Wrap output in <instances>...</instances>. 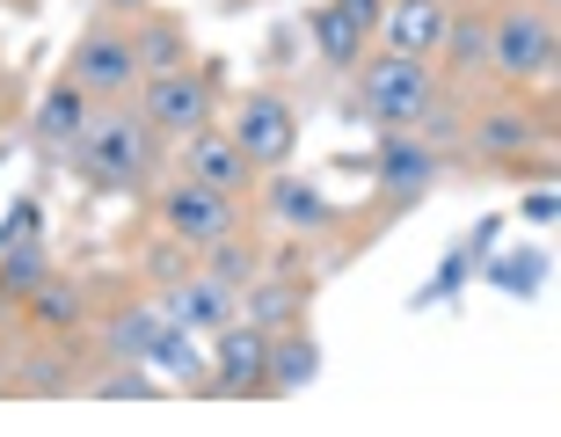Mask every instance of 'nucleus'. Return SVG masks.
I'll return each instance as SVG.
<instances>
[{
    "label": "nucleus",
    "mask_w": 561,
    "mask_h": 437,
    "mask_svg": "<svg viewBox=\"0 0 561 437\" xmlns=\"http://www.w3.org/2000/svg\"><path fill=\"white\" fill-rule=\"evenodd\" d=\"M190 271H197V249H190V241H175V233H161V241H153V255H146V277H153V291L175 285V277H190Z\"/></svg>",
    "instance_id": "obj_26"
},
{
    "label": "nucleus",
    "mask_w": 561,
    "mask_h": 437,
    "mask_svg": "<svg viewBox=\"0 0 561 437\" xmlns=\"http://www.w3.org/2000/svg\"><path fill=\"white\" fill-rule=\"evenodd\" d=\"M467 139H474V153H481V161L511 168V161H533L547 131H540V117H533V110H518V103H496V110H481L474 125H467Z\"/></svg>",
    "instance_id": "obj_14"
},
{
    "label": "nucleus",
    "mask_w": 561,
    "mask_h": 437,
    "mask_svg": "<svg viewBox=\"0 0 561 437\" xmlns=\"http://www.w3.org/2000/svg\"><path fill=\"white\" fill-rule=\"evenodd\" d=\"M66 73L88 88V103H131L139 95V51H131V30H117V22H95V30H81V44L66 51Z\"/></svg>",
    "instance_id": "obj_5"
},
{
    "label": "nucleus",
    "mask_w": 561,
    "mask_h": 437,
    "mask_svg": "<svg viewBox=\"0 0 561 437\" xmlns=\"http://www.w3.org/2000/svg\"><path fill=\"white\" fill-rule=\"evenodd\" d=\"M313 379H321V343L307 329H277L271 365H263V394H307Z\"/></svg>",
    "instance_id": "obj_16"
},
{
    "label": "nucleus",
    "mask_w": 561,
    "mask_h": 437,
    "mask_svg": "<svg viewBox=\"0 0 561 437\" xmlns=\"http://www.w3.org/2000/svg\"><path fill=\"white\" fill-rule=\"evenodd\" d=\"M51 271V255H44V241H15V249H0V291H30L37 277Z\"/></svg>",
    "instance_id": "obj_25"
},
{
    "label": "nucleus",
    "mask_w": 561,
    "mask_h": 437,
    "mask_svg": "<svg viewBox=\"0 0 561 437\" xmlns=\"http://www.w3.org/2000/svg\"><path fill=\"white\" fill-rule=\"evenodd\" d=\"M168 329V313L153 307V299H146V307H125V313H110L103 321V350L117 357V365H131V357H139L146 365V350H153V335Z\"/></svg>",
    "instance_id": "obj_20"
},
{
    "label": "nucleus",
    "mask_w": 561,
    "mask_h": 437,
    "mask_svg": "<svg viewBox=\"0 0 561 437\" xmlns=\"http://www.w3.org/2000/svg\"><path fill=\"white\" fill-rule=\"evenodd\" d=\"M263 365H271V329H255L249 313H233L219 335H205V387L197 394H219V401L263 394Z\"/></svg>",
    "instance_id": "obj_6"
},
{
    "label": "nucleus",
    "mask_w": 561,
    "mask_h": 437,
    "mask_svg": "<svg viewBox=\"0 0 561 437\" xmlns=\"http://www.w3.org/2000/svg\"><path fill=\"white\" fill-rule=\"evenodd\" d=\"M227 131L255 168H291V153H299V110H291V95H277V88H255L249 103L233 110Z\"/></svg>",
    "instance_id": "obj_8"
},
{
    "label": "nucleus",
    "mask_w": 561,
    "mask_h": 437,
    "mask_svg": "<svg viewBox=\"0 0 561 437\" xmlns=\"http://www.w3.org/2000/svg\"><path fill=\"white\" fill-rule=\"evenodd\" d=\"M95 394H103V401H146V394H153V379H146L139 357H131V372H103V379H95Z\"/></svg>",
    "instance_id": "obj_27"
},
{
    "label": "nucleus",
    "mask_w": 561,
    "mask_h": 437,
    "mask_svg": "<svg viewBox=\"0 0 561 437\" xmlns=\"http://www.w3.org/2000/svg\"><path fill=\"white\" fill-rule=\"evenodd\" d=\"M329 8L351 22L357 37H373V30H379V8H387V0H329Z\"/></svg>",
    "instance_id": "obj_30"
},
{
    "label": "nucleus",
    "mask_w": 561,
    "mask_h": 437,
    "mask_svg": "<svg viewBox=\"0 0 561 437\" xmlns=\"http://www.w3.org/2000/svg\"><path fill=\"white\" fill-rule=\"evenodd\" d=\"M518 219H525V227H554V219H561V197H554V183L525 189V197H518Z\"/></svg>",
    "instance_id": "obj_28"
},
{
    "label": "nucleus",
    "mask_w": 561,
    "mask_h": 437,
    "mask_svg": "<svg viewBox=\"0 0 561 437\" xmlns=\"http://www.w3.org/2000/svg\"><path fill=\"white\" fill-rule=\"evenodd\" d=\"M211 103H219V73H211V66H175V73H146L131 110H139L161 139H190V131L211 125Z\"/></svg>",
    "instance_id": "obj_4"
},
{
    "label": "nucleus",
    "mask_w": 561,
    "mask_h": 437,
    "mask_svg": "<svg viewBox=\"0 0 561 437\" xmlns=\"http://www.w3.org/2000/svg\"><path fill=\"white\" fill-rule=\"evenodd\" d=\"M131 51H139V73H175V66H190V30L168 15H146L131 22Z\"/></svg>",
    "instance_id": "obj_19"
},
{
    "label": "nucleus",
    "mask_w": 561,
    "mask_h": 437,
    "mask_svg": "<svg viewBox=\"0 0 561 437\" xmlns=\"http://www.w3.org/2000/svg\"><path fill=\"white\" fill-rule=\"evenodd\" d=\"M15 241H37V205L30 197H15V211L0 219V249H15Z\"/></svg>",
    "instance_id": "obj_29"
},
{
    "label": "nucleus",
    "mask_w": 561,
    "mask_h": 437,
    "mask_svg": "<svg viewBox=\"0 0 561 437\" xmlns=\"http://www.w3.org/2000/svg\"><path fill=\"white\" fill-rule=\"evenodd\" d=\"M263 211L291 233H329L335 227V197L321 189V175H291V168H277L271 183H263Z\"/></svg>",
    "instance_id": "obj_13"
},
{
    "label": "nucleus",
    "mask_w": 561,
    "mask_h": 437,
    "mask_svg": "<svg viewBox=\"0 0 561 437\" xmlns=\"http://www.w3.org/2000/svg\"><path fill=\"white\" fill-rule=\"evenodd\" d=\"M88 110H95V103H88V88L73 81V73H59V81L44 88V103H37V125H30V131H37V146H44V153H66V146L81 139Z\"/></svg>",
    "instance_id": "obj_15"
},
{
    "label": "nucleus",
    "mask_w": 561,
    "mask_h": 437,
    "mask_svg": "<svg viewBox=\"0 0 561 437\" xmlns=\"http://www.w3.org/2000/svg\"><path fill=\"white\" fill-rule=\"evenodd\" d=\"M351 73H357V110H365L379 131H409L423 110L445 95L437 59H409V51H387V44H379V51H365Z\"/></svg>",
    "instance_id": "obj_2"
},
{
    "label": "nucleus",
    "mask_w": 561,
    "mask_h": 437,
    "mask_svg": "<svg viewBox=\"0 0 561 437\" xmlns=\"http://www.w3.org/2000/svg\"><path fill=\"white\" fill-rule=\"evenodd\" d=\"M183 175L205 183V189H219V197H249L255 189V161L233 146V131H211V125L183 139Z\"/></svg>",
    "instance_id": "obj_11"
},
{
    "label": "nucleus",
    "mask_w": 561,
    "mask_h": 437,
    "mask_svg": "<svg viewBox=\"0 0 561 437\" xmlns=\"http://www.w3.org/2000/svg\"><path fill=\"white\" fill-rule=\"evenodd\" d=\"M161 131L146 125L131 103H95L88 110L81 139L66 146L73 153V168H81L95 189H110V197H139V189H153V175H161Z\"/></svg>",
    "instance_id": "obj_1"
},
{
    "label": "nucleus",
    "mask_w": 561,
    "mask_h": 437,
    "mask_svg": "<svg viewBox=\"0 0 561 437\" xmlns=\"http://www.w3.org/2000/svg\"><path fill=\"white\" fill-rule=\"evenodd\" d=\"M489 66H496V81H511V88L554 81V66H561V22H554V8H540V0L496 8V15H489Z\"/></svg>",
    "instance_id": "obj_3"
},
{
    "label": "nucleus",
    "mask_w": 561,
    "mask_h": 437,
    "mask_svg": "<svg viewBox=\"0 0 561 437\" xmlns=\"http://www.w3.org/2000/svg\"><path fill=\"white\" fill-rule=\"evenodd\" d=\"M437 59H445V73H474V66H489V15H459L453 8Z\"/></svg>",
    "instance_id": "obj_23"
},
{
    "label": "nucleus",
    "mask_w": 561,
    "mask_h": 437,
    "mask_svg": "<svg viewBox=\"0 0 561 437\" xmlns=\"http://www.w3.org/2000/svg\"><path fill=\"white\" fill-rule=\"evenodd\" d=\"M146 365H168V379H175V387H205V335H190V329H175V321H168V329L153 335Z\"/></svg>",
    "instance_id": "obj_21"
},
{
    "label": "nucleus",
    "mask_w": 561,
    "mask_h": 437,
    "mask_svg": "<svg viewBox=\"0 0 561 437\" xmlns=\"http://www.w3.org/2000/svg\"><path fill=\"white\" fill-rule=\"evenodd\" d=\"M540 8H561V0H540Z\"/></svg>",
    "instance_id": "obj_33"
},
{
    "label": "nucleus",
    "mask_w": 561,
    "mask_h": 437,
    "mask_svg": "<svg viewBox=\"0 0 561 437\" xmlns=\"http://www.w3.org/2000/svg\"><path fill=\"white\" fill-rule=\"evenodd\" d=\"M110 15H146V0H110Z\"/></svg>",
    "instance_id": "obj_32"
},
{
    "label": "nucleus",
    "mask_w": 561,
    "mask_h": 437,
    "mask_svg": "<svg viewBox=\"0 0 561 437\" xmlns=\"http://www.w3.org/2000/svg\"><path fill=\"white\" fill-rule=\"evenodd\" d=\"M153 307H161L175 329H190V335H219L233 313H241V291L219 285L211 271H190V277H175V285L153 291Z\"/></svg>",
    "instance_id": "obj_10"
},
{
    "label": "nucleus",
    "mask_w": 561,
    "mask_h": 437,
    "mask_svg": "<svg viewBox=\"0 0 561 437\" xmlns=\"http://www.w3.org/2000/svg\"><path fill=\"white\" fill-rule=\"evenodd\" d=\"M233 227H241V197H219V189L190 183V175L175 189H161V233H175L190 249H205V241H219Z\"/></svg>",
    "instance_id": "obj_9"
},
{
    "label": "nucleus",
    "mask_w": 561,
    "mask_h": 437,
    "mask_svg": "<svg viewBox=\"0 0 561 437\" xmlns=\"http://www.w3.org/2000/svg\"><path fill=\"white\" fill-rule=\"evenodd\" d=\"M437 175H445V161H437V146H423L416 131H379V211L387 219H401V211H416L423 197L437 189Z\"/></svg>",
    "instance_id": "obj_7"
},
{
    "label": "nucleus",
    "mask_w": 561,
    "mask_h": 437,
    "mask_svg": "<svg viewBox=\"0 0 561 437\" xmlns=\"http://www.w3.org/2000/svg\"><path fill=\"white\" fill-rule=\"evenodd\" d=\"M299 307H307V285H299V277H249V285H241V313L271 335L299 329Z\"/></svg>",
    "instance_id": "obj_18"
},
{
    "label": "nucleus",
    "mask_w": 561,
    "mask_h": 437,
    "mask_svg": "<svg viewBox=\"0 0 561 437\" xmlns=\"http://www.w3.org/2000/svg\"><path fill=\"white\" fill-rule=\"evenodd\" d=\"M197 271H211L219 277V285H249V277H263V255L249 249V241H241V227L233 233H219V241H205V249H197Z\"/></svg>",
    "instance_id": "obj_22"
},
{
    "label": "nucleus",
    "mask_w": 561,
    "mask_h": 437,
    "mask_svg": "<svg viewBox=\"0 0 561 437\" xmlns=\"http://www.w3.org/2000/svg\"><path fill=\"white\" fill-rule=\"evenodd\" d=\"M445 22H453V0H387L373 37L387 44V51H409V59H437Z\"/></svg>",
    "instance_id": "obj_12"
},
{
    "label": "nucleus",
    "mask_w": 561,
    "mask_h": 437,
    "mask_svg": "<svg viewBox=\"0 0 561 437\" xmlns=\"http://www.w3.org/2000/svg\"><path fill=\"white\" fill-rule=\"evenodd\" d=\"M503 285H518V291L547 285V255H525V263H511V271H503Z\"/></svg>",
    "instance_id": "obj_31"
},
{
    "label": "nucleus",
    "mask_w": 561,
    "mask_h": 437,
    "mask_svg": "<svg viewBox=\"0 0 561 437\" xmlns=\"http://www.w3.org/2000/svg\"><path fill=\"white\" fill-rule=\"evenodd\" d=\"M22 307H30V321H37V329H51V335H73V329L88 321V291L73 285V277L44 271L37 285L22 291Z\"/></svg>",
    "instance_id": "obj_17"
},
{
    "label": "nucleus",
    "mask_w": 561,
    "mask_h": 437,
    "mask_svg": "<svg viewBox=\"0 0 561 437\" xmlns=\"http://www.w3.org/2000/svg\"><path fill=\"white\" fill-rule=\"evenodd\" d=\"M307 30H313V44H321V59H329L335 73H351V66L365 59V37H357L351 22L335 15L329 0H321V8H307Z\"/></svg>",
    "instance_id": "obj_24"
}]
</instances>
